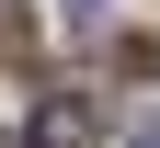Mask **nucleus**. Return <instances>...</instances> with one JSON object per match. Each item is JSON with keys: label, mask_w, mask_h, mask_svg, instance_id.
<instances>
[{"label": "nucleus", "mask_w": 160, "mask_h": 148, "mask_svg": "<svg viewBox=\"0 0 160 148\" xmlns=\"http://www.w3.org/2000/svg\"><path fill=\"white\" fill-rule=\"evenodd\" d=\"M23 148H92V103H80V91H46L34 125H23Z\"/></svg>", "instance_id": "obj_1"}, {"label": "nucleus", "mask_w": 160, "mask_h": 148, "mask_svg": "<svg viewBox=\"0 0 160 148\" xmlns=\"http://www.w3.org/2000/svg\"><path fill=\"white\" fill-rule=\"evenodd\" d=\"M69 12H80V23H92V12H103V0H69Z\"/></svg>", "instance_id": "obj_2"}]
</instances>
